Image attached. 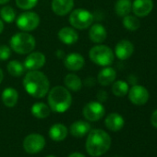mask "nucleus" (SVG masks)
I'll list each match as a JSON object with an SVG mask.
<instances>
[{
  "mask_svg": "<svg viewBox=\"0 0 157 157\" xmlns=\"http://www.w3.org/2000/svg\"><path fill=\"white\" fill-rule=\"evenodd\" d=\"M83 117L91 122H95L104 117L105 114V106L98 101H92L86 104L82 109Z\"/></svg>",
  "mask_w": 157,
  "mask_h": 157,
  "instance_id": "obj_8",
  "label": "nucleus"
},
{
  "mask_svg": "<svg viewBox=\"0 0 157 157\" xmlns=\"http://www.w3.org/2000/svg\"><path fill=\"white\" fill-rule=\"evenodd\" d=\"M22 85L25 91L34 98H44L50 90L47 76L40 70H30L23 78Z\"/></svg>",
  "mask_w": 157,
  "mask_h": 157,
  "instance_id": "obj_1",
  "label": "nucleus"
},
{
  "mask_svg": "<svg viewBox=\"0 0 157 157\" xmlns=\"http://www.w3.org/2000/svg\"><path fill=\"white\" fill-rule=\"evenodd\" d=\"M132 3L130 0H117L115 4V11L118 17H125L130 13Z\"/></svg>",
  "mask_w": 157,
  "mask_h": 157,
  "instance_id": "obj_25",
  "label": "nucleus"
},
{
  "mask_svg": "<svg viewBox=\"0 0 157 157\" xmlns=\"http://www.w3.org/2000/svg\"><path fill=\"white\" fill-rule=\"evenodd\" d=\"M86 151L93 157H99L105 154L111 146V138L103 129L95 128L90 130L86 140Z\"/></svg>",
  "mask_w": 157,
  "mask_h": 157,
  "instance_id": "obj_2",
  "label": "nucleus"
},
{
  "mask_svg": "<svg viewBox=\"0 0 157 157\" xmlns=\"http://www.w3.org/2000/svg\"><path fill=\"white\" fill-rule=\"evenodd\" d=\"M128 99L135 105H143L149 100L148 90L141 85H133L128 90Z\"/></svg>",
  "mask_w": 157,
  "mask_h": 157,
  "instance_id": "obj_10",
  "label": "nucleus"
},
{
  "mask_svg": "<svg viewBox=\"0 0 157 157\" xmlns=\"http://www.w3.org/2000/svg\"><path fill=\"white\" fill-rule=\"evenodd\" d=\"M68 157H86V156L81 152H72L68 155Z\"/></svg>",
  "mask_w": 157,
  "mask_h": 157,
  "instance_id": "obj_34",
  "label": "nucleus"
},
{
  "mask_svg": "<svg viewBox=\"0 0 157 157\" xmlns=\"http://www.w3.org/2000/svg\"><path fill=\"white\" fill-rule=\"evenodd\" d=\"M105 127L111 131H119L125 124V120L123 117L117 113H111L109 114L105 120Z\"/></svg>",
  "mask_w": 157,
  "mask_h": 157,
  "instance_id": "obj_20",
  "label": "nucleus"
},
{
  "mask_svg": "<svg viewBox=\"0 0 157 157\" xmlns=\"http://www.w3.org/2000/svg\"><path fill=\"white\" fill-rule=\"evenodd\" d=\"M153 9L152 0H134L132 3V11L136 17L143 18L148 16Z\"/></svg>",
  "mask_w": 157,
  "mask_h": 157,
  "instance_id": "obj_12",
  "label": "nucleus"
},
{
  "mask_svg": "<svg viewBox=\"0 0 157 157\" xmlns=\"http://www.w3.org/2000/svg\"><path fill=\"white\" fill-rule=\"evenodd\" d=\"M134 53V45L130 41L121 40L115 47V55L120 60H126L129 58Z\"/></svg>",
  "mask_w": 157,
  "mask_h": 157,
  "instance_id": "obj_14",
  "label": "nucleus"
},
{
  "mask_svg": "<svg viewBox=\"0 0 157 157\" xmlns=\"http://www.w3.org/2000/svg\"><path fill=\"white\" fill-rule=\"evenodd\" d=\"M7 69L12 77H21L24 74L26 68L21 62L18 60H10L7 65Z\"/></svg>",
  "mask_w": 157,
  "mask_h": 157,
  "instance_id": "obj_26",
  "label": "nucleus"
},
{
  "mask_svg": "<svg viewBox=\"0 0 157 157\" xmlns=\"http://www.w3.org/2000/svg\"><path fill=\"white\" fill-rule=\"evenodd\" d=\"M45 146V139L43 135L33 133L28 135L23 140V149L29 154L40 152Z\"/></svg>",
  "mask_w": 157,
  "mask_h": 157,
  "instance_id": "obj_9",
  "label": "nucleus"
},
{
  "mask_svg": "<svg viewBox=\"0 0 157 157\" xmlns=\"http://www.w3.org/2000/svg\"><path fill=\"white\" fill-rule=\"evenodd\" d=\"M15 1L17 7L23 10H31L38 3V0H15Z\"/></svg>",
  "mask_w": 157,
  "mask_h": 157,
  "instance_id": "obj_30",
  "label": "nucleus"
},
{
  "mask_svg": "<svg viewBox=\"0 0 157 157\" xmlns=\"http://www.w3.org/2000/svg\"><path fill=\"white\" fill-rule=\"evenodd\" d=\"M46 157H56V156H54V155H48V156H46Z\"/></svg>",
  "mask_w": 157,
  "mask_h": 157,
  "instance_id": "obj_38",
  "label": "nucleus"
},
{
  "mask_svg": "<svg viewBox=\"0 0 157 157\" xmlns=\"http://www.w3.org/2000/svg\"><path fill=\"white\" fill-rule=\"evenodd\" d=\"M85 64L84 57L78 53H70L66 56L64 59L65 67L70 71H78L81 70Z\"/></svg>",
  "mask_w": 157,
  "mask_h": 157,
  "instance_id": "obj_13",
  "label": "nucleus"
},
{
  "mask_svg": "<svg viewBox=\"0 0 157 157\" xmlns=\"http://www.w3.org/2000/svg\"><path fill=\"white\" fill-rule=\"evenodd\" d=\"M107 37L106 29L100 23L92 24L89 31V38L93 43L101 44Z\"/></svg>",
  "mask_w": 157,
  "mask_h": 157,
  "instance_id": "obj_18",
  "label": "nucleus"
},
{
  "mask_svg": "<svg viewBox=\"0 0 157 157\" xmlns=\"http://www.w3.org/2000/svg\"><path fill=\"white\" fill-rule=\"evenodd\" d=\"M67 136V128L61 123L54 124L49 129V137L55 141H62Z\"/></svg>",
  "mask_w": 157,
  "mask_h": 157,
  "instance_id": "obj_23",
  "label": "nucleus"
},
{
  "mask_svg": "<svg viewBox=\"0 0 157 157\" xmlns=\"http://www.w3.org/2000/svg\"><path fill=\"white\" fill-rule=\"evenodd\" d=\"M64 84L66 88L72 92H78L82 88V81L78 75L69 73L64 78Z\"/></svg>",
  "mask_w": 157,
  "mask_h": 157,
  "instance_id": "obj_22",
  "label": "nucleus"
},
{
  "mask_svg": "<svg viewBox=\"0 0 157 157\" xmlns=\"http://www.w3.org/2000/svg\"><path fill=\"white\" fill-rule=\"evenodd\" d=\"M3 31H4V22L1 19H0V34L3 33Z\"/></svg>",
  "mask_w": 157,
  "mask_h": 157,
  "instance_id": "obj_35",
  "label": "nucleus"
},
{
  "mask_svg": "<svg viewBox=\"0 0 157 157\" xmlns=\"http://www.w3.org/2000/svg\"><path fill=\"white\" fill-rule=\"evenodd\" d=\"M11 56V48L6 44L0 45V61H6Z\"/></svg>",
  "mask_w": 157,
  "mask_h": 157,
  "instance_id": "obj_31",
  "label": "nucleus"
},
{
  "mask_svg": "<svg viewBox=\"0 0 157 157\" xmlns=\"http://www.w3.org/2000/svg\"><path fill=\"white\" fill-rule=\"evenodd\" d=\"M58 39L65 44L70 45L78 40V33L73 27H63L57 33Z\"/></svg>",
  "mask_w": 157,
  "mask_h": 157,
  "instance_id": "obj_16",
  "label": "nucleus"
},
{
  "mask_svg": "<svg viewBox=\"0 0 157 157\" xmlns=\"http://www.w3.org/2000/svg\"><path fill=\"white\" fill-rule=\"evenodd\" d=\"M89 57L94 64L102 67H107L114 62L115 54L107 45L98 44L90 49Z\"/></svg>",
  "mask_w": 157,
  "mask_h": 157,
  "instance_id": "obj_5",
  "label": "nucleus"
},
{
  "mask_svg": "<svg viewBox=\"0 0 157 157\" xmlns=\"http://www.w3.org/2000/svg\"><path fill=\"white\" fill-rule=\"evenodd\" d=\"M47 101L51 111L55 113H64L72 104V96L66 87L55 86L48 92Z\"/></svg>",
  "mask_w": 157,
  "mask_h": 157,
  "instance_id": "obj_3",
  "label": "nucleus"
},
{
  "mask_svg": "<svg viewBox=\"0 0 157 157\" xmlns=\"http://www.w3.org/2000/svg\"><path fill=\"white\" fill-rule=\"evenodd\" d=\"M116 78H117L116 70L113 67L107 66L103 69H101L100 72L98 73L97 82L102 86H108L116 81Z\"/></svg>",
  "mask_w": 157,
  "mask_h": 157,
  "instance_id": "obj_17",
  "label": "nucleus"
},
{
  "mask_svg": "<svg viewBox=\"0 0 157 157\" xmlns=\"http://www.w3.org/2000/svg\"><path fill=\"white\" fill-rule=\"evenodd\" d=\"M91 130V125L87 121L78 120L71 124L69 128V131L73 137L76 138H82L87 135Z\"/></svg>",
  "mask_w": 157,
  "mask_h": 157,
  "instance_id": "obj_19",
  "label": "nucleus"
},
{
  "mask_svg": "<svg viewBox=\"0 0 157 157\" xmlns=\"http://www.w3.org/2000/svg\"><path fill=\"white\" fill-rule=\"evenodd\" d=\"M122 22H123V26L130 32L137 31L140 26V20L138 19V17L132 16L129 14L123 17Z\"/></svg>",
  "mask_w": 157,
  "mask_h": 157,
  "instance_id": "obj_28",
  "label": "nucleus"
},
{
  "mask_svg": "<svg viewBox=\"0 0 157 157\" xmlns=\"http://www.w3.org/2000/svg\"><path fill=\"white\" fill-rule=\"evenodd\" d=\"M9 1H10V0H0V5H5V4H7Z\"/></svg>",
  "mask_w": 157,
  "mask_h": 157,
  "instance_id": "obj_37",
  "label": "nucleus"
},
{
  "mask_svg": "<svg viewBox=\"0 0 157 157\" xmlns=\"http://www.w3.org/2000/svg\"><path fill=\"white\" fill-rule=\"evenodd\" d=\"M17 27L22 32L30 33L34 31L40 24V17L33 11L26 10L21 13L16 20Z\"/></svg>",
  "mask_w": 157,
  "mask_h": 157,
  "instance_id": "obj_7",
  "label": "nucleus"
},
{
  "mask_svg": "<svg viewBox=\"0 0 157 157\" xmlns=\"http://www.w3.org/2000/svg\"><path fill=\"white\" fill-rule=\"evenodd\" d=\"M96 97H97V99H98V102L103 103V102H105V101L107 100L108 94H107V93H106L105 91L101 90V91H99V92L97 93Z\"/></svg>",
  "mask_w": 157,
  "mask_h": 157,
  "instance_id": "obj_32",
  "label": "nucleus"
},
{
  "mask_svg": "<svg viewBox=\"0 0 157 157\" xmlns=\"http://www.w3.org/2000/svg\"><path fill=\"white\" fill-rule=\"evenodd\" d=\"M3 78H4V73H3V70L0 68V83L3 82Z\"/></svg>",
  "mask_w": 157,
  "mask_h": 157,
  "instance_id": "obj_36",
  "label": "nucleus"
},
{
  "mask_svg": "<svg viewBox=\"0 0 157 157\" xmlns=\"http://www.w3.org/2000/svg\"><path fill=\"white\" fill-rule=\"evenodd\" d=\"M129 90L128 84L127 82L124 81H117L113 82L112 85V93L114 95L117 97H123L128 94Z\"/></svg>",
  "mask_w": 157,
  "mask_h": 157,
  "instance_id": "obj_27",
  "label": "nucleus"
},
{
  "mask_svg": "<svg viewBox=\"0 0 157 157\" xmlns=\"http://www.w3.org/2000/svg\"><path fill=\"white\" fill-rule=\"evenodd\" d=\"M1 99L3 104L7 107H14L19 100V93L16 89L12 87H8L2 92Z\"/></svg>",
  "mask_w": 157,
  "mask_h": 157,
  "instance_id": "obj_21",
  "label": "nucleus"
},
{
  "mask_svg": "<svg viewBox=\"0 0 157 157\" xmlns=\"http://www.w3.org/2000/svg\"><path fill=\"white\" fill-rule=\"evenodd\" d=\"M0 19L7 23H12L16 20V11L10 6H5L0 10Z\"/></svg>",
  "mask_w": 157,
  "mask_h": 157,
  "instance_id": "obj_29",
  "label": "nucleus"
},
{
  "mask_svg": "<svg viewBox=\"0 0 157 157\" xmlns=\"http://www.w3.org/2000/svg\"><path fill=\"white\" fill-rule=\"evenodd\" d=\"M35 38L26 32L15 33L10 41V48L19 55L30 54L35 48Z\"/></svg>",
  "mask_w": 157,
  "mask_h": 157,
  "instance_id": "obj_4",
  "label": "nucleus"
},
{
  "mask_svg": "<svg viewBox=\"0 0 157 157\" xmlns=\"http://www.w3.org/2000/svg\"><path fill=\"white\" fill-rule=\"evenodd\" d=\"M45 56L41 52H31L24 60V67L30 70H39L45 64Z\"/></svg>",
  "mask_w": 157,
  "mask_h": 157,
  "instance_id": "obj_11",
  "label": "nucleus"
},
{
  "mask_svg": "<svg viewBox=\"0 0 157 157\" xmlns=\"http://www.w3.org/2000/svg\"><path fill=\"white\" fill-rule=\"evenodd\" d=\"M31 111H32L33 116L39 119H44V118L48 117L51 113V109H50L49 105H47L42 102L33 104L31 108Z\"/></svg>",
  "mask_w": 157,
  "mask_h": 157,
  "instance_id": "obj_24",
  "label": "nucleus"
},
{
  "mask_svg": "<svg viewBox=\"0 0 157 157\" xmlns=\"http://www.w3.org/2000/svg\"><path fill=\"white\" fill-rule=\"evenodd\" d=\"M69 23L74 29L85 30L91 27L94 17L93 13L84 9H76L69 15Z\"/></svg>",
  "mask_w": 157,
  "mask_h": 157,
  "instance_id": "obj_6",
  "label": "nucleus"
},
{
  "mask_svg": "<svg viewBox=\"0 0 157 157\" xmlns=\"http://www.w3.org/2000/svg\"><path fill=\"white\" fill-rule=\"evenodd\" d=\"M151 125L157 128V109L151 114Z\"/></svg>",
  "mask_w": 157,
  "mask_h": 157,
  "instance_id": "obj_33",
  "label": "nucleus"
},
{
  "mask_svg": "<svg viewBox=\"0 0 157 157\" xmlns=\"http://www.w3.org/2000/svg\"><path fill=\"white\" fill-rule=\"evenodd\" d=\"M74 7V0H53L51 9L53 12L60 17L68 14Z\"/></svg>",
  "mask_w": 157,
  "mask_h": 157,
  "instance_id": "obj_15",
  "label": "nucleus"
}]
</instances>
